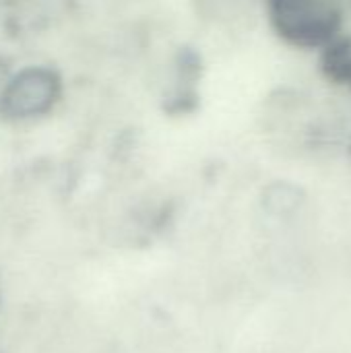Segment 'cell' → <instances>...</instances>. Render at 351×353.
Returning <instances> with one entry per match:
<instances>
[{"mask_svg":"<svg viewBox=\"0 0 351 353\" xmlns=\"http://www.w3.org/2000/svg\"><path fill=\"white\" fill-rule=\"evenodd\" d=\"M62 95V79L54 68L27 66L0 91V116L12 122L41 118L54 110Z\"/></svg>","mask_w":351,"mask_h":353,"instance_id":"obj_2","label":"cell"},{"mask_svg":"<svg viewBox=\"0 0 351 353\" xmlns=\"http://www.w3.org/2000/svg\"><path fill=\"white\" fill-rule=\"evenodd\" d=\"M271 29L288 46L321 50L339 35L343 10L339 0H265Z\"/></svg>","mask_w":351,"mask_h":353,"instance_id":"obj_1","label":"cell"},{"mask_svg":"<svg viewBox=\"0 0 351 353\" xmlns=\"http://www.w3.org/2000/svg\"><path fill=\"white\" fill-rule=\"evenodd\" d=\"M319 66L325 79L351 89V37H333L321 48Z\"/></svg>","mask_w":351,"mask_h":353,"instance_id":"obj_3","label":"cell"}]
</instances>
